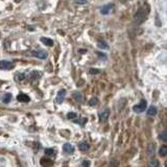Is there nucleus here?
Masks as SVG:
<instances>
[{
    "label": "nucleus",
    "instance_id": "nucleus-15",
    "mask_svg": "<svg viewBox=\"0 0 167 167\" xmlns=\"http://www.w3.org/2000/svg\"><path fill=\"white\" fill-rule=\"evenodd\" d=\"M97 46L100 49H109V45H108L105 41H98Z\"/></svg>",
    "mask_w": 167,
    "mask_h": 167
},
{
    "label": "nucleus",
    "instance_id": "nucleus-17",
    "mask_svg": "<svg viewBox=\"0 0 167 167\" xmlns=\"http://www.w3.org/2000/svg\"><path fill=\"white\" fill-rule=\"evenodd\" d=\"M159 154H160V156H161V157H166V156H167V146L163 145V146L160 148Z\"/></svg>",
    "mask_w": 167,
    "mask_h": 167
},
{
    "label": "nucleus",
    "instance_id": "nucleus-6",
    "mask_svg": "<svg viewBox=\"0 0 167 167\" xmlns=\"http://www.w3.org/2000/svg\"><path fill=\"white\" fill-rule=\"evenodd\" d=\"M65 96H66V90H61L60 92L57 93V98H55L57 103H62L64 101V99H65Z\"/></svg>",
    "mask_w": 167,
    "mask_h": 167
},
{
    "label": "nucleus",
    "instance_id": "nucleus-8",
    "mask_svg": "<svg viewBox=\"0 0 167 167\" xmlns=\"http://www.w3.org/2000/svg\"><path fill=\"white\" fill-rule=\"evenodd\" d=\"M112 8H113V4H106L100 8V13H101L102 15H108V14H110Z\"/></svg>",
    "mask_w": 167,
    "mask_h": 167
},
{
    "label": "nucleus",
    "instance_id": "nucleus-19",
    "mask_svg": "<svg viewBox=\"0 0 167 167\" xmlns=\"http://www.w3.org/2000/svg\"><path fill=\"white\" fill-rule=\"evenodd\" d=\"M98 103V98L97 97H93L90 99L89 101V106H91V107H95V106Z\"/></svg>",
    "mask_w": 167,
    "mask_h": 167
},
{
    "label": "nucleus",
    "instance_id": "nucleus-24",
    "mask_svg": "<svg viewBox=\"0 0 167 167\" xmlns=\"http://www.w3.org/2000/svg\"><path fill=\"white\" fill-rule=\"evenodd\" d=\"M25 78H26V75L23 74V73H19V74H17L18 80H24Z\"/></svg>",
    "mask_w": 167,
    "mask_h": 167
},
{
    "label": "nucleus",
    "instance_id": "nucleus-3",
    "mask_svg": "<svg viewBox=\"0 0 167 167\" xmlns=\"http://www.w3.org/2000/svg\"><path fill=\"white\" fill-rule=\"evenodd\" d=\"M15 67V64L10 61H0V69L2 70H10Z\"/></svg>",
    "mask_w": 167,
    "mask_h": 167
},
{
    "label": "nucleus",
    "instance_id": "nucleus-12",
    "mask_svg": "<svg viewBox=\"0 0 167 167\" xmlns=\"http://www.w3.org/2000/svg\"><path fill=\"white\" fill-rule=\"evenodd\" d=\"M78 147H80V150H82V152H88V150H89V148H90L89 144H88L87 142H82V143H80Z\"/></svg>",
    "mask_w": 167,
    "mask_h": 167
},
{
    "label": "nucleus",
    "instance_id": "nucleus-21",
    "mask_svg": "<svg viewBox=\"0 0 167 167\" xmlns=\"http://www.w3.org/2000/svg\"><path fill=\"white\" fill-rule=\"evenodd\" d=\"M76 117H78V114L74 112H69L67 114V118H69V119H74Z\"/></svg>",
    "mask_w": 167,
    "mask_h": 167
},
{
    "label": "nucleus",
    "instance_id": "nucleus-29",
    "mask_svg": "<svg viewBox=\"0 0 167 167\" xmlns=\"http://www.w3.org/2000/svg\"><path fill=\"white\" fill-rule=\"evenodd\" d=\"M80 53H86V52H87V50H86V49H80Z\"/></svg>",
    "mask_w": 167,
    "mask_h": 167
},
{
    "label": "nucleus",
    "instance_id": "nucleus-20",
    "mask_svg": "<svg viewBox=\"0 0 167 167\" xmlns=\"http://www.w3.org/2000/svg\"><path fill=\"white\" fill-rule=\"evenodd\" d=\"M159 138L161 140H163V141H164V142H166L167 141V134H166V132H162L161 133V134H160V136H159Z\"/></svg>",
    "mask_w": 167,
    "mask_h": 167
},
{
    "label": "nucleus",
    "instance_id": "nucleus-14",
    "mask_svg": "<svg viewBox=\"0 0 167 167\" xmlns=\"http://www.w3.org/2000/svg\"><path fill=\"white\" fill-rule=\"evenodd\" d=\"M10 99H12V94L10 93H5L2 96V101L4 103H8L10 101Z\"/></svg>",
    "mask_w": 167,
    "mask_h": 167
},
{
    "label": "nucleus",
    "instance_id": "nucleus-1",
    "mask_svg": "<svg viewBox=\"0 0 167 167\" xmlns=\"http://www.w3.org/2000/svg\"><path fill=\"white\" fill-rule=\"evenodd\" d=\"M147 15V10H145L144 8H139L135 15V23L136 24H140L144 21L145 17Z\"/></svg>",
    "mask_w": 167,
    "mask_h": 167
},
{
    "label": "nucleus",
    "instance_id": "nucleus-22",
    "mask_svg": "<svg viewBox=\"0 0 167 167\" xmlns=\"http://www.w3.org/2000/svg\"><path fill=\"white\" fill-rule=\"evenodd\" d=\"M150 166L152 167H158L159 166V162H158V160H156V159H154V160H152V162H150Z\"/></svg>",
    "mask_w": 167,
    "mask_h": 167
},
{
    "label": "nucleus",
    "instance_id": "nucleus-27",
    "mask_svg": "<svg viewBox=\"0 0 167 167\" xmlns=\"http://www.w3.org/2000/svg\"><path fill=\"white\" fill-rule=\"evenodd\" d=\"M97 55H98V57H100V59H101V57H102V59H103V60H107V55H106L105 53L99 52V51H98V52H97Z\"/></svg>",
    "mask_w": 167,
    "mask_h": 167
},
{
    "label": "nucleus",
    "instance_id": "nucleus-13",
    "mask_svg": "<svg viewBox=\"0 0 167 167\" xmlns=\"http://www.w3.org/2000/svg\"><path fill=\"white\" fill-rule=\"evenodd\" d=\"M72 97L74 98L76 101H80V102L82 101V93H80V92H74L72 94Z\"/></svg>",
    "mask_w": 167,
    "mask_h": 167
},
{
    "label": "nucleus",
    "instance_id": "nucleus-5",
    "mask_svg": "<svg viewBox=\"0 0 167 167\" xmlns=\"http://www.w3.org/2000/svg\"><path fill=\"white\" fill-rule=\"evenodd\" d=\"M31 53H33V55L39 57L41 60H45V59H47V57H48L47 52L44 51V50H37V51H33Z\"/></svg>",
    "mask_w": 167,
    "mask_h": 167
},
{
    "label": "nucleus",
    "instance_id": "nucleus-26",
    "mask_svg": "<svg viewBox=\"0 0 167 167\" xmlns=\"http://www.w3.org/2000/svg\"><path fill=\"white\" fill-rule=\"evenodd\" d=\"M99 72H100V70H98V69H91L90 70V73H91V74H98Z\"/></svg>",
    "mask_w": 167,
    "mask_h": 167
},
{
    "label": "nucleus",
    "instance_id": "nucleus-18",
    "mask_svg": "<svg viewBox=\"0 0 167 167\" xmlns=\"http://www.w3.org/2000/svg\"><path fill=\"white\" fill-rule=\"evenodd\" d=\"M44 152L46 156H50V157H55V150H52V148H46V150H44Z\"/></svg>",
    "mask_w": 167,
    "mask_h": 167
},
{
    "label": "nucleus",
    "instance_id": "nucleus-7",
    "mask_svg": "<svg viewBox=\"0 0 167 167\" xmlns=\"http://www.w3.org/2000/svg\"><path fill=\"white\" fill-rule=\"evenodd\" d=\"M17 100L18 101H21V102H28V101H30V97L28 95L24 94V93H19L17 96Z\"/></svg>",
    "mask_w": 167,
    "mask_h": 167
},
{
    "label": "nucleus",
    "instance_id": "nucleus-28",
    "mask_svg": "<svg viewBox=\"0 0 167 167\" xmlns=\"http://www.w3.org/2000/svg\"><path fill=\"white\" fill-rule=\"evenodd\" d=\"M82 166H90V162L89 161H84L82 163Z\"/></svg>",
    "mask_w": 167,
    "mask_h": 167
},
{
    "label": "nucleus",
    "instance_id": "nucleus-4",
    "mask_svg": "<svg viewBox=\"0 0 167 167\" xmlns=\"http://www.w3.org/2000/svg\"><path fill=\"white\" fill-rule=\"evenodd\" d=\"M98 116H99L100 121H101V122H105V121H107V120H108L109 116H110V110L105 109V110L100 111V112L98 113Z\"/></svg>",
    "mask_w": 167,
    "mask_h": 167
},
{
    "label": "nucleus",
    "instance_id": "nucleus-23",
    "mask_svg": "<svg viewBox=\"0 0 167 167\" xmlns=\"http://www.w3.org/2000/svg\"><path fill=\"white\" fill-rule=\"evenodd\" d=\"M148 155H154V144L148 145Z\"/></svg>",
    "mask_w": 167,
    "mask_h": 167
},
{
    "label": "nucleus",
    "instance_id": "nucleus-10",
    "mask_svg": "<svg viewBox=\"0 0 167 167\" xmlns=\"http://www.w3.org/2000/svg\"><path fill=\"white\" fill-rule=\"evenodd\" d=\"M146 113H147V115H148V116H152V117H154V116H156V115H157L158 110H157V108H156V107L152 106V107H150V109L147 110Z\"/></svg>",
    "mask_w": 167,
    "mask_h": 167
},
{
    "label": "nucleus",
    "instance_id": "nucleus-11",
    "mask_svg": "<svg viewBox=\"0 0 167 167\" xmlns=\"http://www.w3.org/2000/svg\"><path fill=\"white\" fill-rule=\"evenodd\" d=\"M41 42H43L46 46H49V47L53 46V41L51 39H49V38H41Z\"/></svg>",
    "mask_w": 167,
    "mask_h": 167
},
{
    "label": "nucleus",
    "instance_id": "nucleus-25",
    "mask_svg": "<svg viewBox=\"0 0 167 167\" xmlns=\"http://www.w3.org/2000/svg\"><path fill=\"white\" fill-rule=\"evenodd\" d=\"M75 2L78 3V4H87L88 1L87 0H74Z\"/></svg>",
    "mask_w": 167,
    "mask_h": 167
},
{
    "label": "nucleus",
    "instance_id": "nucleus-9",
    "mask_svg": "<svg viewBox=\"0 0 167 167\" xmlns=\"http://www.w3.org/2000/svg\"><path fill=\"white\" fill-rule=\"evenodd\" d=\"M63 150L65 152H67V154H72L74 152V147L70 143H65V144L63 145Z\"/></svg>",
    "mask_w": 167,
    "mask_h": 167
},
{
    "label": "nucleus",
    "instance_id": "nucleus-2",
    "mask_svg": "<svg viewBox=\"0 0 167 167\" xmlns=\"http://www.w3.org/2000/svg\"><path fill=\"white\" fill-rule=\"evenodd\" d=\"M146 108H147L146 100L142 99L141 101H140V103H138V105H136V106L133 107V110H134V112H136V113H142L146 110Z\"/></svg>",
    "mask_w": 167,
    "mask_h": 167
},
{
    "label": "nucleus",
    "instance_id": "nucleus-16",
    "mask_svg": "<svg viewBox=\"0 0 167 167\" xmlns=\"http://www.w3.org/2000/svg\"><path fill=\"white\" fill-rule=\"evenodd\" d=\"M73 122L78 123V124H80V125H84L86 122H87V119H86L85 117H82V118H80V119H74L73 120Z\"/></svg>",
    "mask_w": 167,
    "mask_h": 167
}]
</instances>
